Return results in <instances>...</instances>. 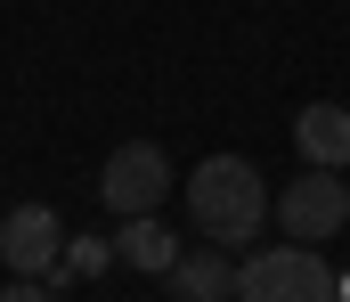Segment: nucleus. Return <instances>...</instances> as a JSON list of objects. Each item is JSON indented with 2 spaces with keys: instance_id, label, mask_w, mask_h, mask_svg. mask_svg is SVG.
I'll return each mask as SVG.
<instances>
[{
  "instance_id": "obj_9",
  "label": "nucleus",
  "mask_w": 350,
  "mask_h": 302,
  "mask_svg": "<svg viewBox=\"0 0 350 302\" xmlns=\"http://www.w3.org/2000/svg\"><path fill=\"white\" fill-rule=\"evenodd\" d=\"M122 253H114V237H66V253H57V270H49V286H66V278H98V270H114Z\"/></svg>"
},
{
  "instance_id": "obj_10",
  "label": "nucleus",
  "mask_w": 350,
  "mask_h": 302,
  "mask_svg": "<svg viewBox=\"0 0 350 302\" xmlns=\"http://www.w3.org/2000/svg\"><path fill=\"white\" fill-rule=\"evenodd\" d=\"M0 302H57L49 278H16V286H0Z\"/></svg>"
},
{
  "instance_id": "obj_12",
  "label": "nucleus",
  "mask_w": 350,
  "mask_h": 302,
  "mask_svg": "<svg viewBox=\"0 0 350 302\" xmlns=\"http://www.w3.org/2000/svg\"><path fill=\"white\" fill-rule=\"evenodd\" d=\"M163 302H172V294H163Z\"/></svg>"
},
{
  "instance_id": "obj_6",
  "label": "nucleus",
  "mask_w": 350,
  "mask_h": 302,
  "mask_svg": "<svg viewBox=\"0 0 350 302\" xmlns=\"http://www.w3.org/2000/svg\"><path fill=\"white\" fill-rule=\"evenodd\" d=\"M172 302H237V262H228V245H196V253H179L172 262Z\"/></svg>"
},
{
  "instance_id": "obj_5",
  "label": "nucleus",
  "mask_w": 350,
  "mask_h": 302,
  "mask_svg": "<svg viewBox=\"0 0 350 302\" xmlns=\"http://www.w3.org/2000/svg\"><path fill=\"white\" fill-rule=\"evenodd\" d=\"M57 253H66V221H57L49 204H16V212L0 221V270H8V278H49Z\"/></svg>"
},
{
  "instance_id": "obj_3",
  "label": "nucleus",
  "mask_w": 350,
  "mask_h": 302,
  "mask_svg": "<svg viewBox=\"0 0 350 302\" xmlns=\"http://www.w3.org/2000/svg\"><path fill=\"white\" fill-rule=\"evenodd\" d=\"M277 229L293 237V245H334L350 229V180L342 172H326V164H301L285 188H277Z\"/></svg>"
},
{
  "instance_id": "obj_4",
  "label": "nucleus",
  "mask_w": 350,
  "mask_h": 302,
  "mask_svg": "<svg viewBox=\"0 0 350 302\" xmlns=\"http://www.w3.org/2000/svg\"><path fill=\"white\" fill-rule=\"evenodd\" d=\"M163 197H172V155L155 139H122L106 155V172H98V204L114 221H139V212H155Z\"/></svg>"
},
{
  "instance_id": "obj_7",
  "label": "nucleus",
  "mask_w": 350,
  "mask_h": 302,
  "mask_svg": "<svg viewBox=\"0 0 350 302\" xmlns=\"http://www.w3.org/2000/svg\"><path fill=\"white\" fill-rule=\"evenodd\" d=\"M293 155L342 172V164H350V106H326V99L301 106V114H293Z\"/></svg>"
},
{
  "instance_id": "obj_2",
  "label": "nucleus",
  "mask_w": 350,
  "mask_h": 302,
  "mask_svg": "<svg viewBox=\"0 0 350 302\" xmlns=\"http://www.w3.org/2000/svg\"><path fill=\"white\" fill-rule=\"evenodd\" d=\"M237 302H342L334 294V270L318 245H261L245 270H237Z\"/></svg>"
},
{
  "instance_id": "obj_11",
  "label": "nucleus",
  "mask_w": 350,
  "mask_h": 302,
  "mask_svg": "<svg viewBox=\"0 0 350 302\" xmlns=\"http://www.w3.org/2000/svg\"><path fill=\"white\" fill-rule=\"evenodd\" d=\"M334 294H342V302H350V278H334Z\"/></svg>"
},
{
  "instance_id": "obj_1",
  "label": "nucleus",
  "mask_w": 350,
  "mask_h": 302,
  "mask_svg": "<svg viewBox=\"0 0 350 302\" xmlns=\"http://www.w3.org/2000/svg\"><path fill=\"white\" fill-rule=\"evenodd\" d=\"M269 204H277V188L261 180L253 155H204L196 180H187V221H196L212 245H228V253H237V245H261Z\"/></svg>"
},
{
  "instance_id": "obj_8",
  "label": "nucleus",
  "mask_w": 350,
  "mask_h": 302,
  "mask_svg": "<svg viewBox=\"0 0 350 302\" xmlns=\"http://www.w3.org/2000/svg\"><path fill=\"white\" fill-rule=\"evenodd\" d=\"M114 253H122L139 278H172V262L187 253V245H179V229H172V221L139 212V221H122V229H114Z\"/></svg>"
}]
</instances>
